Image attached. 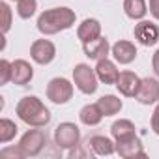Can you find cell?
<instances>
[{"label":"cell","mask_w":159,"mask_h":159,"mask_svg":"<svg viewBox=\"0 0 159 159\" xmlns=\"http://www.w3.org/2000/svg\"><path fill=\"white\" fill-rule=\"evenodd\" d=\"M75 11L71 8H51V10H45L39 17H38V30L43 34V36H54L62 30H67L75 25Z\"/></svg>","instance_id":"cell-1"},{"label":"cell","mask_w":159,"mask_h":159,"mask_svg":"<svg viewBox=\"0 0 159 159\" xmlns=\"http://www.w3.org/2000/svg\"><path fill=\"white\" fill-rule=\"evenodd\" d=\"M15 112L19 120L30 127H45L51 122V111L36 96H25L23 99H19Z\"/></svg>","instance_id":"cell-2"},{"label":"cell","mask_w":159,"mask_h":159,"mask_svg":"<svg viewBox=\"0 0 159 159\" xmlns=\"http://www.w3.org/2000/svg\"><path fill=\"white\" fill-rule=\"evenodd\" d=\"M99 79L96 73V67H90L88 64H77L73 67V84L79 88V92H83L86 96L96 94Z\"/></svg>","instance_id":"cell-3"},{"label":"cell","mask_w":159,"mask_h":159,"mask_svg":"<svg viewBox=\"0 0 159 159\" xmlns=\"http://www.w3.org/2000/svg\"><path fill=\"white\" fill-rule=\"evenodd\" d=\"M81 142V129L73 122H62L54 129V144L62 150H73Z\"/></svg>","instance_id":"cell-4"},{"label":"cell","mask_w":159,"mask_h":159,"mask_svg":"<svg viewBox=\"0 0 159 159\" xmlns=\"http://www.w3.org/2000/svg\"><path fill=\"white\" fill-rule=\"evenodd\" d=\"M45 144H47V135H45V131H41L39 127L28 129V131L21 137V140H19V146H21L25 157H36V155H39V153L43 152Z\"/></svg>","instance_id":"cell-5"},{"label":"cell","mask_w":159,"mask_h":159,"mask_svg":"<svg viewBox=\"0 0 159 159\" xmlns=\"http://www.w3.org/2000/svg\"><path fill=\"white\" fill-rule=\"evenodd\" d=\"M47 99H51L54 105H66L73 98V84L64 77H54L47 84Z\"/></svg>","instance_id":"cell-6"},{"label":"cell","mask_w":159,"mask_h":159,"mask_svg":"<svg viewBox=\"0 0 159 159\" xmlns=\"http://www.w3.org/2000/svg\"><path fill=\"white\" fill-rule=\"evenodd\" d=\"M54 56H56V47L51 39H36L30 45V58L39 66L51 64Z\"/></svg>","instance_id":"cell-7"},{"label":"cell","mask_w":159,"mask_h":159,"mask_svg":"<svg viewBox=\"0 0 159 159\" xmlns=\"http://www.w3.org/2000/svg\"><path fill=\"white\" fill-rule=\"evenodd\" d=\"M133 34H135V39L144 47H153L159 41V26L152 21H144V19L139 21L135 25Z\"/></svg>","instance_id":"cell-8"},{"label":"cell","mask_w":159,"mask_h":159,"mask_svg":"<svg viewBox=\"0 0 159 159\" xmlns=\"http://www.w3.org/2000/svg\"><path fill=\"white\" fill-rule=\"evenodd\" d=\"M135 99L140 105H155V103H159V81L153 79V77H144Z\"/></svg>","instance_id":"cell-9"},{"label":"cell","mask_w":159,"mask_h":159,"mask_svg":"<svg viewBox=\"0 0 159 159\" xmlns=\"http://www.w3.org/2000/svg\"><path fill=\"white\" fill-rule=\"evenodd\" d=\"M140 83H142V79H140L137 73H133V71H120L118 81H116L114 86L118 88V92H120L122 96H125V98H135L137 92H139V88H140Z\"/></svg>","instance_id":"cell-10"},{"label":"cell","mask_w":159,"mask_h":159,"mask_svg":"<svg viewBox=\"0 0 159 159\" xmlns=\"http://www.w3.org/2000/svg\"><path fill=\"white\" fill-rule=\"evenodd\" d=\"M111 54L118 64L127 66L137 58V47H135V43H131L127 39H120L111 47Z\"/></svg>","instance_id":"cell-11"},{"label":"cell","mask_w":159,"mask_h":159,"mask_svg":"<svg viewBox=\"0 0 159 159\" xmlns=\"http://www.w3.org/2000/svg\"><path fill=\"white\" fill-rule=\"evenodd\" d=\"M13 73H11V83L17 86H26L32 79H34V67L30 66V62L19 58L13 60Z\"/></svg>","instance_id":"cell-12"},{"label":"cell","mask_w":159,"mask_h":159,"mask_svg":"<svg viewBox=\"0 0 159 159\" xmlns=\"http://www.w3.org/2000/svg\"><path fill=\"white\" fill-rule=\"evenodd\" d=\"M96 73H98L99 83H103V84H116L118 75H120L116 64H114L112 60H109V58L98 60V64H96Z\"/></svg>","instance_id":"cell-13"},{"label":"cell","mask_w":159,"mask_h":159,"mask_svg":"<svg viewBox=\"0 0 159 159\" xmlns=\"http://www.w3.org/2000/svg\"><path fill=\"white\" fill-rule=\"evenodd\" d=\"M116 153L120 157H124V159H133V157H144L146 155V152H144L142 142H140L139 137L116 142Z\"/></svg>","instance_id":"cell-14"},{"label":"cell","mask_w":159,"mask_h":159,"mask_svg":"<svg viewBox=\"0 0 159 159\" xmlns=\"http://www.w3.org/2000/svg\"><path fill=\"white\" fill-rule=\"evenodd\" d=\"M83 49H84V54L90 58V60H101V58H107L109 52H111V45H109V39L107 38H98V39H92L88 43H83Z\"/></svg>","instance_id":"cell-15"},{"label":"cell","mask_w":159,"mask_h":159,"mask_svg":"<svg viewBox=\"0 0 159 159\" xmlns=\"http://www.w3.org/2000/svg\"><path fill=\"white\" fill-rule=\"evenodd\" d=\"M111 135H112L114 142H122V140H127V139L137 137V127H135V124L131 120L120 118V120H116L111 125Z\"/></svg>","instance_id":"cell-16"},{"label":"cell","mask_w":159,"mask_h":159,"mask_svg":"<svg viewBox=\"0 0 159 159\" xmlns=\"http://www.w3.org/2000/svg\"><path fill=\"white\" fill-rule=\"evenodd\" d=\"M101 36V23L98 19H84L77 28V38L81 43H88L92 39H98Z\"/></svg>","instance_id":"cell-17"},{"label":"cell","mask_w":159,"mask_h":159,"mask_svg":"<svg viewBox=\"0 0 159 159\" xmlns=\"http://www.w3.org/2000/svg\"><path fill=\"white\" fill-rule=\"evenodd\" d=\"M88 144L96 155H112L116 152V142H112V139L105 135H94L88 140Z\"/></svg>","instance_id":"cell-18"},{"label":"cell","mask_w":159,"mask_h":159,"mask_svg":"<svg viewBox=\"0 0 159 159\" xmlns=\"http://www.w3.org/2000/svg\"><path fill=\"white\" fill-rule=\"evenodd\" d=\"M103 118H105V114L101 112L98 103H88V105H84L81 111H79V120H81L84 125H88V127L98 125Z\"/></svg>","instance_id":"cell-19"},{"label":"cell","mask_w":159,"mask_h":159,"mask_svg":"<svg viewBox=\"0 0 159 159\" xmlns=\"http://www.w3.org/2000/svg\"><path fill=\"white\" fill-rule=\"evenodd\" d=\"M124 11L133 21H142L148 13L146 0H124Z\"/></svg>","instance_id":"cell-20"},{"label":"cell","mask_w":159,"mask_h":159,"mask_svg":"<svg viewBox=\"0 0 159 159\" xmlns=\"http://www.w3.org/2000/svg\"><path fill=\"white\" fill-rule=\"evenodd\" d=\"M98 105H99V109H101V112H103L105 116H114V114H118V112L122 111V107H124L122 99L116 98V96H112V94L101 96V98L98 99Z\"/></svg>","instance_id":"cell-21"},{"label":"cell","mask_w":159,"mask_h":159,"mask_svg":"<svg viewBox=\"0 0 159 159\" xmlns=\"http://www.w3.org/2000/svg\"><path fill=\"white\" fill-rule=\"evenodd\" d=\"M17 131H19V127H17V124L13 120H10V118H2V120H0V142H2V144L13 140Z\"/></svg>","instance_id":"cell-22"},{"label":"cell","mask_w":159,"mask_h":159,"mask_svg":"<svg viewBox=\"0 0 159 159\" xmlns=\"http://www.w3.org/2000/svg\"><path fill=\"white\" fill-rule=\"evenodd\" d=\"M38 10V0H19L17 2V15L21 19H30Z\"/></svg>","instance_id":"cell-23"},{"label":"cell","mask_w":159,"mask_h":159,"mask_svg":"<svg viewBox=\"0 0 159 159\" xmlns=\"http://www.w3.org/2000/svg\"><path fill=\"white\" fill-rule=\"evenodd\" d=\"M11 73H13V64L2 58L0 60V84H8L11 81Z\"/></svg>","instance_id":"cell-24"},{"label":"cell","mask_w":159,"mask_h":159,"mask_svg":"<svg viewBox=\"0 0 159 159\" xmlns=\"http://www.w3.org/2000/svg\"><path fill=\"white\" fill-rule=\"evenodd\" d=\"M0 157L2 159H25V153L21 150V146H8L4 150H0Z\"/></svg>","instance_id":"cell-25"},{"label":"cell","mask_w":159,"mask_h":159,"mask_svg":"<svg viewBox=\"0 0 159 159\" xmlns=\"http://www.w3.org/2000/svg\"><path fill=\"white\" fill-rule=\"evenodd\" d=\"M0 10H2V32L8 34L10 28H11V8L8 6V2H2L0 4Z\"/></svg>","instance_id":"cell-26"},{"label":"cell","mask_w":159,"mask_h":159,"mask_svg":"<svg viewBox=\"0 0 159 159\" xmlns=\"http://www.w3.org/2000/svg\"><path fill=\"white\" fill-rule=\"evenodd\" d=\"M150 125H152V131H153L155 135H159V103H155V109H153V112H152Z\"/></svg>","instance_id":"cell-27"},{"label":"cell","mask_w":159,"mask_h":159,"mask_svg":"<svg viewBox=\"0 0 159 159\" xmlns=\"http://www.w3.org/2000/svg\"><path fill=\"white\" fill-rule=\"evenodd\" d=\"M148 10H150L152 17L159 21V0H150V6H148Z\"/></svg>","instance_id":"cell-28"},{"label":"cell","mask_w":159,"mask_h":159,"mask_svg":"<svg viewBox=\"0 0 159 159\" xmlns=\"http://www.w3.org/2000/svg\"><path fill=\"white\" fill-rule=\"evenodd\" d=\"M152 67H153V73L159 77V49L153 52V56H152Z\"/></svg>","instance_id":"cell-29"},{"label":"cell","mask_w":159,"mask_h":159,"mask_svg":"<svg viewBox=\"0 0 159 159\" xmlns=\"http://www.w3.org/2000/svg\"><path fill=\"white\" fill-rule=\"evenodd\" d=\"M11 2H19V0H11Z\"/></svg>","instance_id":"cell-30"}]
</instances>
